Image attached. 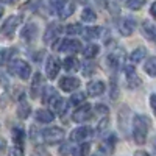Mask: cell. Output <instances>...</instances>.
Listing matches in <instances>:
<instances>
[{
    "instance_id": "26",
    "label": "cell",
    "mask_w": 156,
    "mask_h": 156,
    "mask_svg": "<svg viewBox=\"0 0 156 156\" xmlns=\"http://www.w3.org/2000/svg\"><path fill=\"white\" fill-rule=\"evenodd\" d=\"M145 55H147V50L144 47H139V48L131 51V55H129V61H131L133 64H137V62H140L142 59L145 58Z\"/></svg>"
},
{
    "instance_id": "9",
    "label": "cell",
    "mask_w": 156,
    "mask_h": 156,
    "mask_svg": "<svg viewBox=\"0 0 156 156\" xmlns=\"http://www.w3.org/2000/svg\"><path fill=\"white\" fill-rule=\"evenodd\" d=\"M90 115H92V108H90V105H86V103H84V105L78 106L75 109L72 119L76 123H84V122H87L90 119Z\"/></svg>"
},
{
    "instance_id": "22",
    "label": "cell",
    "mask_w": 156,
    "mask_h": 156,
    "mask_svg": "<svg viewBox=\"0 0 156 156\" xmlns=\"http://www.w3.org/2000/svg\"><path fill=\"white\" fill-rule=\"evenodd\" d=\"M12 140H14V147L22 148L23 140H25V131H23V128L16 126L14 129H12Z\"/></svg>"
},
{
    "instance_id": "13",
    "label": "cell",
    "mask_w": 156,
    "mask_h": 156,
    "mask_svg": "<svg viewBox=\"0 0 156 156\" xmlns=\"http://www.w3.org/2000/svg\"><path fill=\"white\" fill-rule=\"evenodd\" d=\"M42 89H44V76L39 72H36L33 75V80H31V84H30V97L37 98L39 94L42 92Z\"/></svg>"
},
{
    "instance_id": "35",
    "label": "cell",
    "mask_w": 156,
    "mask_h": 156,
    "mask_svg": "<svg viewBox=\"0 0 156 156\" xmlns=\"http://www.w3.org/2000/svg\"><path fill=\"white\" fill-rule=\"evenodd\" d=\"M51 109H53L55 112H58L59 115H64L67 112V105H66V101H64L62 98H59L53 106H51Z\"/></svg>"
},
{
    "instance_id": "18",
    "label": "cell",
    "mask_w": 156,
    "mask_h": 156,
    "mask_svg": "<svg viewBox=\"0 0 156 156\" xmlns=\"http://www.w3.org/2000/svg\"><path fill=\"white\" fill-rule=\"evenodd\" d=\"M105 89H106L105 83L98 81V80H94V81H90V83L87 84V94H86V95L98 97V95H101L103 92H105Z\"/></svg>"
},
{
    "instance_id": "31",
    "label": "cell",
    "mask_w": 156,
    "mask_h": 156,
    "mask_svg": "<svg viewBox=\"0 0 156 156\" xmlns=\"http://www.w3.org/2000/svg\"><path fill=\"white\" fill-rule=\"evenodd\" d=\"M95 19H97V14L92 8H84L83 9V12H81V20L83 22L92 23V22H95Z\"/></svg>"
},
{
    "instance_id": "38",
    "label": "cell",
    "mask_w": 156,
    "mask_h": 156,
    "mask_svg": "<svg viewBox=\"0 0 156 156\" xmlns=\"http://www.w3.org/2000/svg\"><path fill=\"white\" fill-rule=\"evenodd\" d=\"M83 67H84V69H83V75H84V76L92 75V73L97 70V69H95V64L90 62V61H86V62L83 64Z\"/></svg>"
},
{
    "instance_id": "16",
    "label": "cell",
    "mask_w": 156,
    "mask_h": 156,
    "mask_svg": "<svg viewBox=\"0 0 156 156\" xmlns=\"http://www.w3.org/2000/svg\"><path fill=\"white\" fill-rule=\"evenodd\" d=\"M115 142H117V136L115 134H108L105 139L101 140L100 144V151L105 153V154H111L114 151V147H115Z\"/></svg>"
},
{
    "instance_id": "2",
    "label": "cell",
    "mask_w": 156,
    "mask_h": 156,
    "mask_svg": "<svg viewBox=\"0 0 156 156\" xmlns=\"http://www.w3.org/2000/svg\"><path fill=\"white\" fill-rule=\"evenodd\" d=\"M8 70L11 75L19 76L20 80H28L31 75V67L27 61L23 59H11L8 64Z\"/></svg>"
},
{
    "instance_id": "10",
    "label": "cell",
    "mask_w": 156,
    "mask_h": 156,
    "mask_svg": "<svg viewBox=\"0 0 156 156\" xmlns=\"http://www.w3.org/2000/svg\"><path fill=\"white\" fill-rule=\"evenodd\" d=\"M117 28L122 36H131L136 30V22L131 17H122L117 22Z\"/></svg>"
},
{
    "instance_id": "25",
    "label": "cell",
    "mask_w": 156,
    "mask_h": 156,
    "mask_svg": "<svg viewBox=\"0 0 156 156\" xmlns=\"http://www.w3.org/2000/svg\"><path fill=\"white\" fill-rule=\"evenodd\" d=\"M142 33H144L148 39L156 41V27H154V25H151V22H148V20L142 22Z\"/></svg>"
},
{
    "instance_id": "41",
    "label": "cell",
    "mask_w": 156,
    "mask_h": 156,
    "mask_svg": "<svg viewBox=\"0 0 156 156\" xmlns=\"http://www.w3.org/2000/svg\"><path fill=\"white\" fill-rule=\"evenodd\" d=\"M9 156H23V150L19 147H12L9 150Z\"/></svg>"
},
{
    "instance_id": "40",
    "label": "cell",
    "mask_w": 156,
    "mask_h": 156,
    "mask_svg": "<svg viewBox=\"0 0 156 156\" xmlns=\"http://www.w3.org/2000/svg\"><path fill=\"white\" fill-rule=\"evenodd\" d=\"M95 112L101 115V119H105V117H108V108L105 105H95Z\"/></svg>"
},
{
    "instance_id": "1",
    "label": "cell",
    "mask_w": 156,
    "mask_h": 156,
    "mask_svg": "<svg viewBox=\"0 0 156 156\" xmlns=\"http://www.w3.org/2000/svg\"><path fill=\"white\" fill-rule=\"evenodd\" d=\"M150 128H151V119L148 115H145V114L134 115V119H133V139L137 145L145 144Z\"/></svg>"
},
{
    "instance_id": "30",
    "label": "cell",
    "mask_w": 156,
    "mask_h": 156,
    "mask_svg": "<svg viewBox=\"0 0 156 156\" xmlns=\"http://www.w3.org/2000/svg\"><path fill=\"white\" fill-rule=\"evenodd\" d=\"M73 11H75V5H73L72 2H67L66 5H64V6L58 11V16L62 17V19H66V17H69V16L73 14Z\"/></svg>"
},
{
    "instance_id": "21",
    "label": "cell",
    "mask_w": 156,
    "mask_h": 156,
    "mask_svg": "<svg viewBox=\"0 0 156 156\" xmlns=\"http://www.w3.org/2000/svg\"><path fill=\"white\" fill-rule=\"evenodd\" d=\"M31 114V105L30 103L23 100H19V105H17V117H20V119H27V117Z\"/></svg>"
},
{
    "instance_id": "33",
    "label": "cell",
    "mask_w": 156,
    "mask_h": 156,
    "mask_svg": "<svg viewBox=\"0 0 156 156\" xmlns=\"http://www.w3.org/2000/svg\"><path fill=\"white\" fill-rule=\"evenodd\" d=\"M144 70L147 72V75L150 76H156V56H151L144 66Z\"/></svg>"
},
{
    "instance_id": "24",
    "label": "cell",
    "mask_w": 156,
    "mask_h": 156,
    "mask_svg": "<svg viewBox=\"0 0 156 156\" xmlns=\"http://www.w3.org/2000/svg\"><path fill=\"white\" fill-rule=\"evenodd\" d=\"M103 33V28L101 27H87V28H83V36L86 39H97L100 37Z\"/></svg>"
},
{
    "instance_id": "11",
    "label": "cell",
    "mask_w": 156,
    "mask_h": 156,
    "mask_svg": "<svg viewBox=\"0 0 156 156\" xmlns=\"http://www.w3.org/2000/svg\"><path fill=\"white\" fill-rule=\"evenodd\" d=\"M125 67V78H126V86L129 89H136L137 86H140V78L136 73V69L131 66V64H126Z\"/></svg>"
},
{
    "instance_id": "8",
    "label": "cell",
    "mask_w": 156,
    "mask_h": 156,
    "mask_svg": "<svg viewBox=\"0 0 156 156\" xmlns=\"http://www.w3.org/2000/svg\"><path fill=\"white\" fill-rule=\"evenodd\" d=\"M59 69H61L59 59L55 55H50L45 61V75H47L48 80H55L59 73Z\"/></svg>"
},
{
    "instance_id": "23",
    "label": "cell",
    "mask_w": 156,
    "mask_h": 156,
    "mask_svg": "<svg viewBox=\"0 0 156 156\" xmlns=\"http://www.w3.org/2000/svg\"><path fill=\"white\" fill-rule=\"evenodd\" d=\"M108 11L111 12V16L117 17L122 11V0H106Z\"/></svg>"
},
{
    "instance_id": "48",
    "label": "cell",
    "mask_w": 156,
    "mask_h": 156,
    "mask_svg": "<svg viewBox=\"0 0 156 156\" xmlns=\"http://www.w3.org/2000/svg\"><path fill=\"white\" fill-rule=\"evenodd\" d=\"M2 16H3V8L0 6V19H2Z\"/></svg>"
},
{
    "instance_id": "7",
    "label": "cell",
    "mask_w": 156,
    "mask_h": 156,
    "mask_svg": "<svg viewBox=\"0 0 156 156\" xmlns=\"http://www.w3.org/2000/svg\"><path fill=\"white\" fill-rule=\"evenodd\" d=\"M108 66L114 70H119L120 67L125 66V51L122 48H115L114 51H111V53L108 55Z\"/></svg>"
},
{
    "instance_id": "43",
    "label": "cell",
    "mask_w": 156,
    "mask_h": 156,
    "mask_svg": "<svg viewBox=\"0 0 156 156\" xmlns=\"http://www.w3.org/2000/svg\"><path fill=\"white\" fill-rule=\"evenodd\" d=\"M34 156H50L44 148H41V147H39V148H36V151H34Z\"/></svg>"
},
{
    "instance_id": "15",
    "label": "cell",
    "mask_w": 156,
    "mask_h": 156,
    "mask_svg": "<svg viewBox=\"0 0 156 156\" xmlns=\"http://www.w3.org/2000/svg\"><path fill=\"white\" fill-rule=\"evenodd\" d=\"M36 36H37V27H36L34 23H27V25L23 27V30L20 31L22 41H23V42H27V44L33 42Z\"/></svg>"
},
{
    "instance_id": "17",
    "label": "cell",
    "mask_w": 156,
    "mask_h": 156,
    "mask_svg": "<svg viewBox=\"0 0 156 156\" xmlns=\"http://www.w3.org/2000/svg\"><path fill=\"white\" fill-rule=\"evenodd\" d=\"M58 34H59V27L56 23H50L48 27L45 28L44 31V42L45 44H53L56 39H58Z\"/></svg>"
},
{
    "instance_id": "47",
    "label": "cell",
    "mask_w": 156,
    "mask_h": 156,
    "mask_svg": "<svg viewBox=\"0 0 156 156\" xmlns=\"http://www.w3.org/2000/svg\"><path fill=\"white\" fill-rule=\"evenodd\" d=\"M2 3H14V2H17V0H0Z\"/></svg>"
},
{
    "instance_id": "19",
    "label": "cell",
    "mask_w": 156,
    "mask_h": 156,
    "mask_svg": "<svg viewBox=\"0 0 156 156\" xmlns=\"http://www.w3.org/2000/svg\"><path fill=\"white\" fill-rule=\"evenodd\" d=\"M36 120L41 123H50L55 120V112L50 109H37L36 111Z\"/></svg>"
},
{
    "instance_id": "4",
    "label": "cell",
    "mask_w": 156,
    "mask_h": 156,
    "mask_svg": "<svg viewBox=\"0 0 156 156\" xmlns=\"http://www.w3.org/2000/svg\"><path fill=\"white\" fill-rule=\"evenodd\" d=\"M22 22V17L20 16H9L3 25H2V28H0V37H3V39H11L12 36H14L17 27L20 25Z\"/></svg>"
},
{
    "instance_id": "28",
    "label": "cell",
    "mask_w": 156,
    "mask_h": 156,
    "mask_svg": "<svg viewBox=\"0 0 156 156\" xmlns=\"http://www.w3.org/2000/svg\"><path fill=\"white\" fill-rule=\"evenodd\" d=\"M98 50H100V47H98L97 44H89V45L83 50V55H84L86 59H92V58H95V56L98 55Z\"/></svg>"
},
{
    "instance_id": "44",
    "label": "cell",
    "mask_w": 156,
    "mask_h": 156,
    "mask_svg": "<svg viewBox=\"0 0 156 156\" xmlns=\"http://www.w3.org/2000/svg\"><path fill=\"white\" fill-rule=\"evenodd\" d=\"M150 14H151L153 19H156V2H153L151 6H150Z\"/></svg>"
},
{
    "instance_id": "36",
    "label": "cell",
    "mask_w": 156,
    "mask_h": 156,
    "mask_svg": "<svg viewBox=\"0 0 156 156\" xmlns=\"http://www.w3.org/2000/svg\"><path fill=\"white\" fill-rule=\"evenodd\" d=\"M48 3H50V11L58 14V11L67 3V0H48Z\"/></svg>"
},
{
    "instance_id": "49",
    "label": "cell",
    "mask_w": 156,
    "mask_h": 156,
    "mask_svg": "<svg viewBox=\"0 0 156 156\" xmlns=\"http://www.w3.org/2000/svg\"><path fill=\"white\" fill-rule=\"evenodd\" d=\"M94 156H101V154H100V153H97V154H94Z\"/></svg>"
},
{
    "instance_id": "39",
    "label": "cell",
    "mask_w": 156,
    "mask_h": 156,
    "mask_svg": "<svg viewBox=\"0 0 156 156\" xmlns=\"http://www.w3.org/2000/svg\"><path fill=\"white\" fill-rule=\"evenodd\" d=\"M39 5H41V0H28L27 3H25L23 9H28V11H34L39 8Z\"/></svg>"
},
{
    "instance_id": "6",
    "label": "cell",
    "mask_w": 156,
    "mask_h": 156,
    "mask_svg": "<svg viewBox=\"0 0 156 156\" xmlns=\"http://www.w3.org/2000/svg\"><path fill=\"white\" fill-rule=\"evenodd\" d=\"M56 48L59 51H62V53H67L72 56V55H76L81 50V42L75 41V39H62V41H59V45Z\"/></svg>"
},
{
    "instance_id": "20",
    "label": "cell",
    "mask_w": 156,
    "mask_h": 156,
    "mask_svg": "<svg viewBox=\"0 0 156 156\" xmlns=\"http://www.w3.org/2000/svg\"><path fill=\"white\" fill-rule=\"evenodd\" d=\"M62 67H64V70H67V72H76L78 69L81 67V62L78 61L76 56H67L66 59L62 61Z\"/></svg>"
},
{
    "instance_id": "3",
    "label": "cell",
    "mask_w": 156,
    "mask_h": 156,
    "mask_svg": "<svg viewBox=\"0 0 156 156\" xmlns=\"http://www.w3.org/2000/svg\"><path fill=\"white\" fill-rule=\"evenodd\" d=\"M64 129L59 128V126H48V128H44L42 133H41V137L45 144L48 145H56L59 142L64 140Z\"/></svg>"
},
{
    "instance_id": "27",
    "label": "cell",
    "mask_w": 156,
    "mask_h": 156,
    "mask_svg": "<svg viewBox=\"0 0 156 156\" xmlns=\"http://www.w3.org/2000/svg\"><path fill=\"white\" fill-rule=\"evenodd\" d=\"M89 150H90L89 142H81V144H78L72 150V156H87L89 154Z\"/></svg>"
},
{
    "instance_id": "29",
    "label": "cell",
    "mask_w": 156,
    "mask_h": 156,
    "mask_svg": "<svg viewBox=\"0 0 156 156\" xmlns=\"http://www.w3.org/2000/svg\"><path fill=\"white\" fill-rule=\"evenodd\" d=\"M86 94L84 92H75V94H72V97L69 98V103L70 105H73V106H81V105H84V100H86Z\"/></svg>"
},
{
    "instance_id": "45",
    "label": "cell",
    "mask_w": 156,
    "mask_h": 156,
    "mask_svg": "<svg viewBox=\"0 0 156 156\" xmlns=\"http://www.w3.org/2000/svg\"><path fill=\"white\" fill-rule=\"evenodd\" d=\"M134 156H151V154H148L147 151H144V150H139V151H136L134 153Z\"/></svg>"
},
{
    "instance_id": "5",
    "label": "cell",
    "mask_w": 156,
    "mask_h": 156,
    "mask_svg": "<svg viewBox=\"0 0 156 156\" xmlns=\"http://www.w3.org/2000/svg\"><path fill=\"white\" fill-rule=\"evenodd\" d=\"M92 136H94V129L90 126H78L70 133V140L76 142V144H81V142H86Z\"/></svg>"
},
{
    "instance_id": "46",
    "label": "cell",
    "mask_w": 156,
    "mask_h": 156,
    "mask_svg": "<svg viewBox=\"0 0 156 156\" xmlns=\"http://www.w3.org/2000/svg\"><path fill=\"white\" fill-rule=\"evenodd\" d=\"M3 148H5V140H3L2 137H0V151H2Z\"/></svg>"
},
{
    "instance_id": "34",
    "label": "cell",
    "mask_w": 156,
    "mask_h": 156,
    "mask_svg": "<svg viewBox=\"0 0 156 156\" xmlns=\"http://www.w3.org/2000/svg\"><path fill=\"white\" fill-rule=\"evenodd\" d=\"M64 31H66L67 34H70V36H75V34L83 33V27L80 23H67L66 28H64Z\"/></svg>"
},
{
    "instance_id": "32",
    "label": "cell",
    "mask_w": 156,
    "mask_h": 156,
    "mask_svg": "<svg viewBox=\"0 0 156 156\" xmlns=\"http://www.w3.org/2000/svg\"><path fill=\"white\" fill-rule=\"evenodd\" d=\"M12 53H14L12 48H0V66H5L6 62H9Z\"/></svg>"
},
{
    "instance_id": "12",
    "label": "cell",
    "mask_w": 156,
    "mask_h": 156,
    "mask_svg": "<svg viewBox=\"0 0 156 156\" xmlns=\"http://www.w3.org/2000/svg\"><path fill=\"white\" fill-rule=\"evenodd\" d=\"M41 94H42V103H44V105H47V106H53L55 103L61 98L53 86H45L42 89Z\"/></svg>"
},
{
    "instance_id": "42",
    "label": "cell",
    "mask_w": 156,
    "mask_h": 156,
    "mask_svg": "<svg viewBox=\"0 0 156 156\" xmlns=\"http://www.w3.org/2000/svg\"><path fill=\"white\" fill-rule=\"evenodd\" d=\"M150 106H151V109H153V112L156 115V94H151L150 95Z\"/></svg>"
},
{
    "instance_id": "14",
    "label": "cell",
    "mask_w": 156,
    "mask_h": 156,
    "mask_svg": "<svg viewBox=\"0 0 156 156\" xmlns=\"http://www.w3.org/2000/svg\"><path fill=\"white\" fill-rule=\"evenodd\" d=\"M80 80L78 78H73V76H62L59 80V87L64 90V92H73L80 87Z\"/></svg>"
},
{
    "instance_id": "37",
    "label": "cell",
    "mask_w": 156,
    "mask_h": 156,
    "mask_svg": "<svg viewBox=\"0 0 156 156\" xmlns=\"http://www.w3.org/2000/svg\"><path fill=\"white\" fill-rule=\"evenodd\" d=\"M145 5V0H126V6L133 11H139Z\"/></svg>"
}]
</instances>
